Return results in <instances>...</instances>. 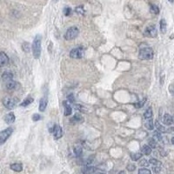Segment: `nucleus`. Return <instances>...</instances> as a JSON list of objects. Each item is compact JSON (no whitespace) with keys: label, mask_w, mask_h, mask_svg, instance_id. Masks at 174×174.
Here are the masks:
<instances>
[{"label":"nucleus","mask_w":174,"mask_h":174,"mask_svg":"<svg viewBox=\"0 0 174 174\" xmlns=\"http://www.w3.org/2000/svg\"><path fill=\"white\" fill-rule=\"evenodd\" d=\"M33 102V98L32 97H27L23 101V103H21L20 104V105L21 106H27V105H29L30 104H32Z\"/></svg>","instance_id":"22"},{"label":"nucleus","mask_w":174,"mask_h":174,"mask_svg":"<svg viewBox=\"0 0 174 174\" xmlns=\"http://www.w3.org/2000/svg\"><path fill=\"white\" fill-rule=\"evenodd\" d=\"M12 78H13V75H12V73H11V72H4V74L2 75V79L5 83L8 82V81L12 80Z\"/></svg>","instance_id":"17"},{"label":"nucleus","mask_w":174,"mask_h":174,"mask_svg":"<svg viewBox=\"0 0 174 174\" xmlns=\"http://www.w3.org/2000/svg\"><path fill=\"white\" fill-rule=\"evenodd\" d=\"M74 154H75L77 157H80L82 153H83V149L81 146H76L75 148H74Z\"/></svg>","instance_id":"24"},{"label":"nucleus","mask_w":174,"mask_h":174,"mask_svg":"<svg viewBox=\"0 0 174 174\" xmlns=\"http://www.w3.org/2000/svg\"><path fill=\"white\" fill-rule=\"evenodd\" d=\"M71 13V9L70 7H65V8L64 9V14L65 16H70Z\"/></svg>","instance_id":"35"},{"label":"nucleus","mask_w":174,"mask_h":174,"mask_svg":"<svg viewBox=\"0 0 174 174\" xmlns=\"http://www.w3.org/2000/svg\"><path fill=\"white\" fill-rule=\"evenodd\" d=\"M5 121L7 124H12L15 121V114L13 112H10L8 113L5 117Z\"/></svg>","instance_id":"12"},{"label":"nucleus","mask_w":174,"mask_h":174,"mask_svg":"<svg viewBox=\"0 0 174 174\" xmlns=\"http://www.w3.org/2000/svg\"><path fill=\"white\" fill-rule=\"evenodd\" d=\"M166 132H169L171 134H174V127H171L169 129L166 130Z\"/></svg>","instance_id":"41"},{"label":"nucleus","mask_w":174,"mask_h":174,"mask_svg":"<svg viewBox=\"0 0 174 174\" xmlns=\"http://www.w3.org/2000/svg\"><path fill=\"white\" fill-rule=\"evenodd\" d=\"M153 170H154V171H155L156 173H158V172L160 171V170H161V166H154V167H153Z\"/></svg>","instance_id":"40"},{"label":"nucleus","mask_w":174,"mask_h":174,"mask_svg":"<svg viewBox=\"0 0 174 174\" xmlns=\"http://www.w3.org/2000/svg\"><path fill=\"white\" fill-rule=\"evenodd\" d=\"M149 163L153 165L154 166H161V165H162L161 162L159 161V160H157L156 159H151L150 160H149Z\"/></svg>","instance_id":"27"},{"label":"nucleus","mask_w":174,"mask_h":174,"mask_svg":"<svg viewBox=\"0 0 174 174\" xmlns=\"http://www.w3.org/2000/svg\"><path fill=\"white\" fill-rule=\"evenodd\" d=\"M171 144H174V137H173V138H171Z\"/></svg>","instance_id":"44"},{"label":"nucleus","mask_w":174,"mask_h":174,"mask_svg":"<svg viewBox=\"0 0 174 174\" xmlns=\"http://www.w3.org/2000/svg\"><path fill=\"white\" fill-rule=\"evenodd\" d=\"M169 90H170V92H171L172 95H174V85H171L170 88H169Z\"/></svg>","instance_id":"42"},{"label":"nucleus","mask_w":174,"mask_h":174,"mask_svg":"<svg viewBox=\"0 0 174 174\" xmlns=\"http://www.w3.org/2000/svg\"><path fill=\"white\" fill-rule=\"evenodd\" d=\"M163 123L165 126H171L172 124V117L170 114L165 113L163 117Z\"/></svg>","instance_id":"11"},{"label":"nucleus","mask_w":174,"mask_h":174,"mask_svg":"<svg viewBox=\"0 0 174 174\" xmlns=\"http://www.w3.org/2000/svg\"><path fill=\"white\" fill-rule=\"evenodd\" d=\"M41 35H37L32 43V54L36 59L39 58L41 54Z\"/></svg>","instance_id":"1"},{"label":"nucleus","mask_w":174,"mask_h":174,"mask_svg":"<svg viewBox=\"0 0 174 174\" xmlns=\"http://www.w3.org/2000/svg\"><path fill=\"white\" fill-rule=\"evenodd\" d=\"M71 121H72L74 123H83L84 122V118L80 114L77 113V114H75V115L72 117V118L71 119Z\"/></svg>","instance_id":"15"},{"label":"nucleus","mask_w":174,"mask_h":174,"mask_svg":"<svg viewBox=\"0 0 174 174\" xmlns=\"http://www.w3.org/2000/svg\"><path fill=\"white\" fill-rule=\"evenodd\" d=\"M97 174H105V173H97Z\"/></svg>","instance_id":"47"},{"label":"nucleus","mask_w":174,"mask_h":174,"mask_svg":"<svg viewBox=\"0 0 174 174\" xmlns=\"http://www.w3.org/2000/svg\"><path fill=\"white\" fill-rule=\"evenodd\" d=\"M150 11H151L152 13L156 14V15L159 13V8L156 5H152L151 7H150Z\"/></svg>","instance_id":"26"},{"label":"nucleus","mask_w":174,"mask_h":174,"mask_svg":"<svg viewBox=\"0 0 174 174\" xmlns=\"http://www.w3.org/2000/svg\"><path fill=\"white\" fill-rule=\"evenodd\" d=\"M131 158L133 161H137L138 159H140V158H142V154L141 153H132L131 154Z\"/></svg>","instance_id":"28"},{"label":"nucleus","mask_w":174,"mask_h":174,"mask_svg":"<svg viewBox=\"0 0 174 174\" xmlns=\"http://www.w3.org/2000/svg\"><path fill=\"white\" fill-rule=\"evenodd\" d=\"M139 165H140V166H144V167H146V166L149 165V163H148V161H147L146 159H142V160H140V162H139Z\"/></svg>","instance_id":"36"},{"label":"nucleus","mask_w":174,"mask_h":174,"mask_svg":"<svg viewBox=\"0 0 174 174\" xmlns=\"http://www.w3.org/2000/svg\"><path fill=\"white\" fill-rule=\"evenodd\" d=\"M149 146H150L151 148H155L157 146V142L154 138H151L150 140H149Z\"/></svg>","instance_id":"31"},{"label":"nucleus","mask_w":174,"mask_h":174,"mask_svg":"<svg viewBox=\"0 0 174 174\" xmlns=\"http://www.w3.org/2000/svg\"><path fill=\"white\" fill-rule=\"evenodd\" d=\"M169 2H170L171 4H172V3L174 2V0H169Z\"/></svg>","instance_id":"45"},{"label":"nucleus","mask_w":174,"mask_h":174,"mask_svg":"<svg viewBox=\"0 0 174 174\" xmlns=\"http://www.w3.org/2000/svg\"><path fill=\"white\" fill-rule=\"evenodd\" d=\"M67 98H68V100H69L70 103H74V102H75V98H74V95L73 94H70Z\"/></svg>","instance_id":"38"},{"label":"nucleus","mask_w":174,"mask_h":174,"mask_svg":"<svg viewBox=\"0 0 174 174\" xmlns=\"http://www.w3.org/2000/svg\"><path fill=\"white\" fill-rule=\"evenodd\" d=\"M53 1H57V0H53Z\"/></svg>","instance_id":"48"},{"label":"nucleus","mask_w":174,"mask_h":174,"mask_svg":"<svg viewBox=\"0 0 174 174\" xmlns=\"http://www.w3.org/2000/svg\"><path fill=\"white\" fill-rule=\"evenodd\" d=\"M47 98L46 97H42L40 99V102H39V111L40 112H44L47 106Z\"/></svg>","instance_id":"13"},{"label":"nucleus","mask_w":174,"mask_h":174,"mask_svg":"<svg viewBox=\"0 0 174 174\" xmlns=\"http://www.w3.org/2000/svg\"><path fill=\"white\" fill-rule=\"evenodd\" d=\"M3 104L7 109H12L17 105V99L11 97H5L3 99Z\"/></svg>","instance_id":"5"},{"label":"nucleus","mask_w":174,"mask_h":174,"mask_svg":"<svg viewBox=\"0 0 174 174\" xmlns=\"http://www.w3.org/2000/svg\"><path fill=\"white\" fill-rule=\"evenodd\" d=\"M118 174H126V172L125 171H120L118 172Z\"/></svg>","instance_id":"43"},{"label":"nucleus","mask_w":174,"mask_h":174,"mask_svg":"<svg viewBox=\"0 0 174 174\" xmlns=\"http://www.w3.org/2000/svg\"><path fill=\"white\" fill-rule=\"evenodd\" d=\"M154 138L155 139H157V140H159V141H161L162 140V136H161V132H154Z\"/></svg>","instance_id":"32"},{"label":"nucleus","mask_w":174,"mask_h":174,"mask_svg":"<svg viewBox=\"0 0 174 174\" xmlns=\"http://www.w3.org/2000/svg\"><path fill=\"white\" fill-rule=\"evenodd\" d=\"M144 126H145V127H146L148 130L153 131V128H154V124H153V121L152 120V118L148 119V120L145 122Z\"/></svg>","instance_id":"20"},{"label":"nucleus","mask_w":174,"mask_h":174,"mask_svg":"<svg viewBox=\"0 0 174 174\" xmlns=\"http://www.w3.org/2000/svg\"><path fill=\"white\" fill-rule=\"evenodd\" d=\"M39 119H41V116L39 115V114H34L33 116H32V120L33 121H38Z\"/></svg>","instance_id":"39"},{"label":"nucleus","mask_w":174,"mask_h":174,"mask_svg":"<svg viewBox=\"0 0 174 174\" xmlns=\"http://www.w3.org/2000/svg\"><path fill=\"white\" fill-rule=\"evenodd\" d=\"M153 115V110H152L151 107H149V108L144 112V118L145 119H150V118H152Z\"/></svg>","instance_id":"21"},{"label":"nucleus","mask_w":174,"mask_h":174,"mask_svg":"<svg viewBox=\"0 0 174 174\" xmlns=\"http://www.w3.org/2000/svg\"><path fill=\"white\" fill-rule=\"evenodd\" d=\"M155 126H156V127H157L158 132H161V133H165V132H166V130H167V129H165V126H161L160 124L159 123L158 120H156V122H155Z\"/></svg>","instance_id":"23"},{"label":"nucleus","mask_w":174,"mask_h":174,"mask_svg":"<svg viewBox=\"0 0 174 174\" xmlns=\"http://www.w3.org/2000/svg\"><path fill=\"white\" fill-rule=\"evenodd\" d=\"M153 50L150 47H144L142 48L139 53H138V58L142 60H150L153 58Z\"/></svg>","instance_id":"2"},{"label":"nucleus","mask_w":174,"mask_h":174,"mask_svg":"<svg viewBox=\"0 0 174 174\" xmlns=\"http://www.w3.org/2000/svg\"><path fill=\"white\" fill-rule=\"evenodd\" d=\"M75 11H76V12H77L78 14H81V15H83V14L85 13V10H84L83 6H79V7H77Z\"/></svg>","instance_id":"34"},{"label":"nucleus","mask_w":174,"mask_h":174,"mask_svg":"<svg viewBox=\"0 0 174 174\" xmlns=\"http://www.w3.org/2000/svg\"><path fill=\"white\" fill-rule=\"evenodd\" d=\"M79 31L77 27H71L66 31L64 34V38L66 40H72L79 36Z\"/></svg>","instance_id":"3"},{"label":"nucleus","mask_w":174,"mask_h":174,"mask_svg":"<svg viewBox=\"0 0 174 174\" xmlns=\"http://www.w3.org/2000/svg\"><path fill=\"white\" fill-rule=\"evenodd\" d=\"M96 167L94 166H90V165H86L85 167L82 168L81 171L83 174H93L96 171Z\"/></svg>","instance_id":"10"},{"label":"nucleus","mask_w":174,"mask_h":174,"mask_svg":"<svg viewBox=\"0 0 174 174\" xmlns=\"http://www.w3.org/2000/svg\"><path fill=\"white\" fill-rule=\"evenodd\" d=\"M84 56V50L81 47L74 48L70 52V57L71 58H81Z\"/></svg>","instance_id":"6"},{"label":"nucleus","mask_w":174,"mask_h":174,"mask_svg":"<svg viewBox=\"0 0 174 174\" xmlns=\"http://www.w3.org/2000/svg\"><path fill=\"white\" fill-rule=\"evenodd\" d=\"M9 63V58L8 56L5 53L0 52V67H4L7 65Z\"/></svg>","instance_id":"8"},{"label":"nucleus","mask_w":174,"mask_h":174,"mask_svg":"<svg viewBox=\"0 0 174 174\" xmlns=\"http://www.w3.org/2000/svg\"><path fill=\"white\" fill-rule=\"evenodd\" d=\"M144 35L147 37H150V38H156L158 35V31H157L156 26H148L144 31Z\"/></svg>","instance_id":"7"},{"label":"nucleus","mask_w":174,"mask_h":174,"mask_svg":"<svg viewBox=\"0 0 174 174\" xmlns=\"http://www.w3.org/2000/svg\"><path fill=\"white\" fill-rule=\"evenodd\" d=\"M159 26H160V31H161V32L165 33L166 32V23H165V19H161L160 20Z\"/></svg>","instance_id":"25"},{"label":"nucleus","mask_w":174,"mask_h":174,"mask_svg":"<svg viewBox=\"0 0 174 174\" xmlns=\"http://www.w3.org/2000/svg\"><path fill=\"white\" fill-rule=\"evenodd\" d=\"M138 174H152L151 171L146 168H141L138 170Z\"/></svg>","instance_id":"30"},{"label":"nucleus","mask_w":174,"mask_h":174,"mask_svg":"<svg viewBox=\"0 0 174 174\" xmlns=\"http://www.w3.org/2000/svg\"><path fill=\"white\" fill-rule=\"evenodd\" d=\"M12 132H13L12 128H7L2 132H0V145L6 142V140L10 138V136L12 134Z\"/></svg>","instance_id":"4"},{"label":"nucleus","mask_w":174,"mask_h":174,"mask_svg":"<svg viewBox=\"0 0 174 174\" xmlns=\"http://www.w3.org/2000/svg\"><path fill=\"white\" fill-rule=\"evenodd\" d=\"M53 135H54V137H55V138L56 139H58V138H60L62 136H63V131H62V128L59 126H58V125H56V126H54V128H53Z\"/></svg>","instance_id":"9"},{"label":"nucleus","mask_w":174,"mask_h":174,"mask_svg":"<svg viewBox=\"0 0 174 174\" xmlns=\"http://www.w3.org/2000/svg\"><path fill=\"white\" fill-rule=\"evenodd\" d=\"M126 169L129 171H133L135 169H136V165H133V164H129L126 167Z\"/></svg>","instance_id":"37"},{"label":"nucleus","mask_w":174,"mask_h":174,"mask_svg":"<svg viewBox=\"0 0 174 174\" xmlns=\"http://www.w3.org/2000/svg\"><path fill=\"white\" fill-rule=\"evenodd\" d=\"M11 169L13 170L14 171L19 172V171H21L23 170V165L21 164H17V163L12 164V165H11Z\"/></svg>","instance_id":"19"},{"label":"nucleus","mask_w":174,"mask_h":174,"mask_svg":"<svg viewBox=\"0 0 174 174\" xmlns=\"http://www.w3.org/2000/svg\"><path fill=\"white\" fill-rule=\"evenodd\" d=\"M63 105H64V115H65V116L71 115L72 110H71V107L69 105V104H68L66 101H64V102H63Z\"/></svg>","instance_id":"16"},{"label":"nucleus","mask_w":174,"mask_h":174,"mask_svg":"<svg viewBox=\"0 0 174 174\" xmlns=\"http://www.w3.org/2000/svg\"><path fill=\"white\" fill-rule=\"evenodd\" d=\"M145 100L146 99L144 98V100H142V101H139V102H137V104H135L134 105H135V107L136 108H141L144 105V103H145Z\"/></svg>","instance_id":"33"},{"label":"nucleus","mask_w":174,"mask_h":174,"mask_svg":"<svg viewBox=\"0 0 174 174\" xmlns=\"http://www.w3.org/2000/svg\"><path fill=\"white\" fill-rule=\"evenodd\" d=\"M172 124H174V115L172 116Z\"/></svg>","instance_id":"46"},{"label":"nucleus","mask_w":174,"mask_h":174,"mask_svg":"<svg viewBox=\"0 0 174 174\" xmlns=\"http://www.w3.org/2000/svg\"><path fill=\"white\" fill-rule=\"evenodd\" d=\"M22 48H23V51H24V52H30V44L27 43V42H26V43H24Z\"/></svg>","instance_id":"29"},{"label":"nucleus","mask_w":174,"mask_h":174,"mask_svg":"<svg viewBox=\"0 0 174 174\" xmlns=\"http://www.w3.org/2000/svg\"><path fill=\"white\" fill-rule=\"evenodd\" d=\"M6 88H7V90H9V91H12V90H15L16 88H17V82H15V81H13V80H11V81H8V82H6Z\"/></svg>","instance_id":"14"},{"label":"nucleus","mask_w":174,"mask_h":174,"mask_svg":"<svg viewBox=\"0 0 174 174\" xmlns=\"http://www.w3.org/2000/svg\"><path fill=\"white\" fill-rule=\"evenodd\" d=\"M142 151V153L144 154V155H150L152 153V148L149 146V145H144L141 149Z\"/></svg>","instance_id":"18"}]
</instances>
